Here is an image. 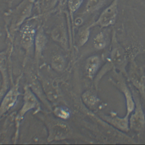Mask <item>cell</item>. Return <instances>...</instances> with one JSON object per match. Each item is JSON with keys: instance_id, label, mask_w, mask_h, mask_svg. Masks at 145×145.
Instances as JSON below:
<instances>
[{"instance_id": "5", "label": "cell", "mask_w": 145, "mask_h": 145, "mask_svg": "<svg viewBox=\"0 0 145 145\" xmlns=\"http://www.w3.org/2000/svg\"><path fill=\"white\" fill-rule=\"evenodd\" d=\"M35 26L30 23L22 25L20 29V44L28 56L34 46V41L36 33Z\"/></svg>"}, {"instance_id": "4", "label": "cell", "mask_w": 145, "mask_h": 145, "mask_svg": "<svg viewBox=\"0 0 145 145\" xmlns=\"http://www.w3.org/2000/svg\"><path fill=\"white\" fill-rule=\"evenodd\" d=\"M118 0H113L110 5L103 10L97 20L89 27L92 28L99 26L103 28L114 24L118 14Z\"/></svg>"}, {"instance_id": "21", "label": "cell", "mask_w": 145, "mask_h": 145, "mask_svg": "<svg viewBox=\"0 0 145 145\" xmlns=\"http://www.w3.org/2000/svg\"><path fill=\"white\" fill-rule=\"evenodd\" d=\"M90 28L89 26H87L79 31L77 40L78 46H82L87 42L90 35Z\"/></svg>"}, {"instance_id": "16", "label": "cell", "mask_w": 145, "mask_h": 145, "mask_svg": "<svg viewBox=\"0 0 145 145\" xmlns=\"http://www.w3.org/2000/svg\"><path fill=\"white\" fill-rule=\"evenodd\" d=\"M100 59L97 56H91L88 57L86 61L85 70L88 78L92 79L95 75L100 66Z\"/></svg>"}, {"instance_id": "2", "label": "cell", "mask_w": 145, "mask_h": 145, "mask_svg": "<svg viewBox=\"0 0 145 145\" xmlns=\"http://www.w3.org/2000/svg\"><path fill=\"white\" fill-rule=\"evenodd\" d=\"M39 99L32 91L28 84L24 87V93H23V104L20 109L17 112L15 116L16 132L15 140H16L18 137L20 122L23 119L24 116L28 112L34 110V113H38L41 111V104Z\"/></svg>"}, {"instance_id": "6", "label": "cell", "mask_w": 145, "mask_h": 145, "mask_svg": "<svg viewBox=\"0 0 145 145\" xmlns=\"http://www.w3.org/2000/svg\"><path fill=\"white\" fill-rule=\"evenodd\" d=\"M109 62L110 63L112 67L127 75L125 69L127 65V56L126 53L122 47H121L117 42L113 40Z\"/></svg>"}, {"instance_id": "18", "label": "cell", "mask_w": 145, "mask_h": 145, "mask_svg": "<svg viewBox=\"0 0 145 145\" xmlns=\"http://www.w3.org/2000/svg\"><path fill=\"white\" fill-rule=\"evenodd\" d=\"M82 100L83 103L89 109L95 108L100 101L96 95L90 91H86L83 93Z\"/></svg>"}, {"instance_id": "14", "label": "cell", "mask_w": 145, "mask_h": 145, "mask_svg": "<svg viewBox=\"0 0 145 145\" xmlns=\"http://www.w3.org/2000/svg\"><path fill=\"white\" fill-rule=\"evenodd\" d=\"M28 85L29 86L30 88L32 90V91L35 93V95L37 96L39 100H41L44 103V104L46 106V107L49 110L52 111L53 108H52V105L50 103V102L48 100L44 93L42 85L39 78H37L35 76H32L31 80L30 83L28 84Z\"/></svg>"}, {"instance_id": "10", "label": "cell", "mask_w": 145, "mask_h": 145, "mask_svg": "<svg viewBox=\"0 0 145 145\" xmlns=\"http://www.w3.org/2000/svg\"><path fill=\"white\" fill-rule=\"evenodd\" d=\"M47 43L48 39L46 36L45 34L42 27H40L36 30L33 46L35 59L37 65L40 62Z\"/></svg>"}, {"instance_id": "24", "label": "cell", "mask_w": 145, "mask_h": 145, "mask_svg": "<svg viewBox=\"0 0 145 145\" xmlns=\"http://www.w3.org/2000/svg\"><path fill=\"white\" fill-rule=\"evenodd\" d=\"M1 85H2V82H0V88L1 87Z\"/></svg>"}, {"instance_id": "19", "label": "cell", "mask_w": 145, "mask_h": 145, "mask_svg": "<svg viewBox=\"0 0 145 145\" xmlns=\"http://www.w3.org/2000/svg\"><path fill=\"white\" fill-rule=\"evenodd\" d=\"M52 112L56 117L64 121L69 119L71 116L70 110L64 105L56 106L52 109Z\"/></svg>"}, {"instance_id": "12", "label": "cell", "mask_w": 145, "mask_h": 145, "mask_svg": "<svg viewBox=\"0 0 145 145\" xmlns=\"http://www.w3.org/2000/svg\"><path fill=\"white\" fill-rule=\"evenodd\" d=\"M129 114L126 113L123 117H119L116 114H112L110 116H103L101 118L113 127L125 132L129 130Z\"/></svg>"}, {"instance_id": "20", "label": "cell", "mask_w": 145, "mask_h": 145, "mask_svg": "<svg viewBox=\"0 0 145 145\" xmlns=\"http://www.w3.org/2000/svg\"><path fill=\"white\" fill-rule=\"evenodd\" d=\"M105 0H88L85 6L83 14H91L101 8Z\"/></svg>"}, {"instance_id": "9", "label": "cell", "mask_w": 145, "mask_h": 145, "mask_svg": "<svg viewBox=\"0 0 145 145\" xmlns=\"http://www.w3.org/2000/svg\"><path fill=\"white\" fill-rule=\"evenodd\" d=\"M10 51L6 49L0 52V73L2 82L0 89V97H2L8 89V76L7 72L8 59L10 58Z\"/></svg>"}, {"instance_id": "23", "label": "cell", "mask_w": 145, "mask_h": 145, "mask_svg": "<svg viewBox=\"0 0 145 145\" xmlns=\"http://www.w3.org/2000/svg\"><path fill=\"white\" fill-rule=\"evenodd\" d=\"M84 0H68V7L71 15H73L80 7Z\"/></svg>"}, {"instance_id": "8", "label": "cell", "mask_w": 145, "mask_h": 145, "mask_svg": "<svg viewBox=\"0 0 145 145\" xmlns=\"http://www.w3.org/2000/svg\"><path fill=\"white\" fill-rule=\"evenodd\" d=\"M38 78L42 85L44 93L50 103L55 105L61 102V91L54 81L43 78L42 76H39Z\"/></svg>"}, {"instance_id": "11", "label": "cell", "mask_w": 145, "mask_h": 145, "mask_svg": "<svg viewBox=\"0 0 145 145\" xmlns=\"http://www.w3.org/2000/svg\"><path fill=\"white\" fill-rule=\"evenodd\" d=\"M135 105L134 112H132L129 118V127L135 131H140L145 125V116L142 106L138 101Z\"/></svg>"}, {"instance_id": "15", "label": "cell", "mask_w": 145, "mask_h": 145, "mask_svg": "<svg viewBox=\"0 0 145 145\" xmlns=\"http://www.w3.org/2000/svg\"><path fill=\"white\" fill-rule=\"evenodd\" d=\"M129 78L137 87L138 89L142 92L144 89V77L141 71V70L135 63L132 64L129 72Z\"/></svg>"}, {"instance_id": "17", "label": "cell", "mask_w": 145, "mask_h": 145, "mask_svg": "<svg viewBox=\"0 0 145 145\" xmlns=\"http://www.w3.org/2000/svg\"><path fill=\"white\" fill-rule=\"evenodd\" d=\"M50 66L53 70L58 72L63 71L66 67V60L63 56L61 54L53 55L51 59Z\"/></svg>"}, {"instance_id": "22", "label": "cell", "mask_w": 145, "mask_h": 145, "mask_svg": "<svg viewBox=\"0 0 145 145\" xmlns=\"http://www.w3.org/2000/svg\"><path fill=\"white\" fill-rule=\"evenodd\" d=\"M106 41L105 35L102 32L97 34L93 38V44L95 49L97 50H101L104 48L106 46Z\"/></svg>"}, {"instance_id": "13", "label": "cell", "mask_w": 145, "mask_h": 145, "mask_svg": "<svg viewBox=\"0 0 145 145\" xmlns=\"http://www.w3.org/2000/svg\"><path fill=\"white\" fill-rule=\"evenodd\" d=\"M51 37L65 51H69V46L66 35V31L63 23H60L55 27L51 32Z\"/></svg>"}, {"instance_id": "3", "label": "cell", "mask_w": 145, "mask_h": 145, "mask_svg": "<svg viewBox=\"0 0 145 145\" xmlns=\"http://www.w3.org/2000/svg\"><path fill=\"white\" fill-rule=\"evenodd\" d=\"M22 75L19 76L16 82L7 91L0 101V120L16 103L19 96L22 95L19 91V81Z\"/></svg>"}, {"instance_id": "1", "label": "cell", "mask_w": 145, "mask_h": 145, "mask_svg": "<svg viewBox=\"0 0 145 145\" xmlns=\"http://www.w3.org/2000/svg\"><path fill=\"white\" fill-rule=\"evenodd\" d=\"M41 117L48 129L47 140L49 142L62 140L72 137L70 127L64 120L48 114L42 115Z\"/></svg>"}, {"instance_id": "7", "label": "cell", "mask_w": 145, "mask_h": 145, "mask_svg": "<svg viewBox=\"0 0 145 145\" xmlns=\"http://www.w3.org/2000/svg\"><path fill=\"white\" fill-rule=\"evenodd\" d=\"M114 71L113 77L112 82L116 86V87L122 92L124 95L126 105V113L130 114L135 108V103L133 97L131 92L126 85V83L120 73H117L115 70Z\"/></svg>"}]
</instances>
